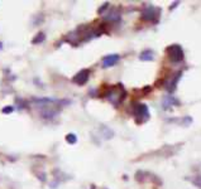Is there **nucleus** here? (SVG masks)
I'll return each mask as SVG.
<instances>
[{
  "label": "nucleus",
  "mask_w": 201,
  "mask_h": 189,
  "mask_svg": "<svg viewBox=\"0 0 201 189\" xmlns=\"http://www.w3.org/2000/svg\"><path fill=\"white\" fill-rule=\"evenodd\" d=\"M166 53L173 63H178L183 61V49L180 44H172L166 48Z\"/></svg>",
  "instance_id": "nucleus-1"
},
{
  "label": "nucleus",
  "mask_w": 201,
  "mask_h": 189,
  "mask_svg": "<svg viewBox=\"0 0 201 189\" xmlns=\"http://www.w3.org/2000/svg\"><path fill=\"white\" fill-rule=\"evenodd\" d=\"M133 114L136 117H144V120H147L149 117V112H148V107L143 104H138L133 107Z\"/></svg>",
  "instance_id": "nucleus-2"
},
{
  "label": "nucleus",
  "mask_w": 201,
  "mask_h": 189,
  "mask_svg": "<svg viewBox=\"0 0 201 189\" xmlns=\"http://www.w3.org/2000/svg\"><path fill=\"white\" fill-rule=\"evenodd\" d=\"M158 10H160V9H156V8H153V6H149L143 12L142 18H143L144 20H147V22H154V18H156V16H158V14L156 12H158Z\"/></svg>",
  "instance_id": "nucleus-3"
},
{
  "label": "nucleus",
  "mask_w": 201,
  "mask_h": 189,
  "mask_svg": "<svg viewBox=\"0 0 201 189\" xmlns=\"http://www.w3.org/2000/svg\"><path fill=\"white\" fill-rule=\"evenodd\" d=\"M181 77H182V71H178L177 73L173 76V78L171 80V82L167 83V90H168V92H173L176 90V86H177L178 81L181 80Z\"/></svg>",
  "instance_id": "nucleus-4"
},
{
  "label": "nucleus",
  "mask_w": 201,
  "mask_h": 189,
  "mask_svg": "<svg viewBox=\"0 0 201 189\" xmlns=\"http://www.w3.org/2000/svg\"><path fill=\"white\" fill-rule=\"evenodd\" d=\"M119 61V56L116 54H113V56H108L104 58V67H110V66H114L116 62Z\"/></svg>",
  "instance_id": "nucleus-5"
},
{
  "label": "nucleus",
  "mask_w": 201,
  "mask_h": 189,
  "mask_svg": "<svg viewBox=\"0 0 201 189\" xmlns=\"http://www.w3.org/2000/svg\"><path fill=\"white\" fill-rule=\"evenodd\" d=\"M173 105H176V106L180 105V101L176 100L173 96H167V97L163 100V107H164V108H168L170 106H173Z\"/></svg>",
  "instance_id": "nucleus-6"
},
{
  "label": "nucleus",
  "mask_w": 201,
  "mask_h": 189,
  "mask_svg": "<svg viewBox=\"0 0 201 189\" xmlns=\"http://www.w3.org/2000/svg\"><path fill=\"white\" fill-rule=\"evenodd\" d=\"M140 61H146V62H149V61H153L154 59V53L152 52V50H144V52L140 53V57H139Z\"/></svg>",
  "instance_id": "nucleus-7"
},
{
  "label": "nucleus",
  "mask_w": 201,
  "mask_h": 189,
  "mask_svg": "<svg viewBox=\"0 0 201 189\" xmlns=\"http://www.w3.org/2000/svg\"><path fill=\"white\" fill-rule=\"evenodd\" d=\"M89 78V72L87 71H81L79 74H77V77L75 78V82H77V83H80V84H82V83H85V81Z\"/></svg>",
  "instance_id": "nucleus-8"
},
{
  "label": "nucleus",
  "mask_w": 201,
  "mask_h": 189,
  "mask_svg": "<svg viewBox=\"0 0 201 189\" xmlns=\"http://www.w3.org/2000/svg\"><path fill=\"white\" fill-rule=\"evenodd\" d=\"M190 180L194 185H196L199 189H201V175H195V177H192Z\"/></svg>",
  "instance_id": "nucleus-9"
},
{
  "label": "nucleus",
  "mask_w": 201,
  "mask_h": 189,
  "mask_svg": "<svg viewBox=\"0 0 201 189\" xmlns=\"http://www.w3.org/2000/svg\"><path fill=\"white\" fill-rule=\"evenodd\" d=\"M191 122H192V119H191L190 116H186V117H183V119L181 120V124H183L185 126H189Z\"/></svg>",
  "instance_id": "nucleus-10"
},
{
  "label": "nucleus",
  "mask_w": 201,
  "mask_h": 189,
  "mask_svg": "<svg viewBox=\"0 0 201 189\" xmlns=\"http://www.w3.org/2000/svg\"><path fill=\"white\" fill-rule=\"evenodd\" d=\"M66 139L69 140L70 143H75V140H76V139H75V137H73V135H69V136L66 137Z\"/></svg>",
  "instance_id": "nucleus-11"
},
{
  "label": "nucleus",
  "mask_w": 201,
  "mask_h": 189,
  "mask_svg": "<svg viewBox=\"0 0 201 189\" xmlns=\"http://www.w3.org/2000/svg\"><path fill=\"white\" fill-rule=\"evenodd\" d=\"M178 4H180V2H175V3H173V4L171 5V6H170V10H172V9H175V8H176V6H177Z\"/></svg>",
  "instance_id": "nucleus-12"
}]
</instances>
